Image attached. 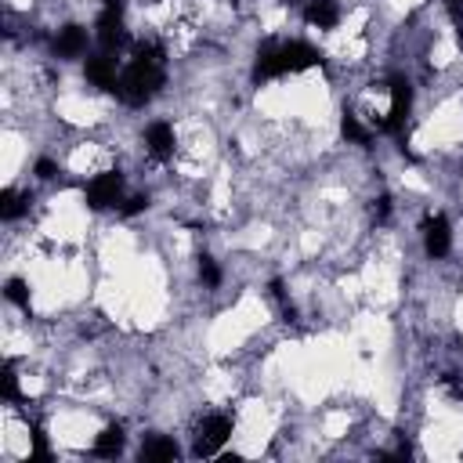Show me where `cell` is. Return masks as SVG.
<instances>
[{"mask_svg": "<svg viewBox=\"0 0 463 463\" xmlns=\"http://www.w3.org/2000/svg\"><path fill=\"white\" fill-rule=\"evenodd\" d=\"M127 445H130V434H127V423L123 420H105L98 430H94V438H90V452L94 456H105V459H116V456H123L127 452Z\"/></svg>", "mask_w": 463, "mask_h": 463, "instance_id": "cell-1", "label": "cell"}]
</instances>
